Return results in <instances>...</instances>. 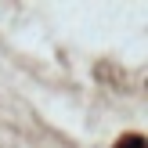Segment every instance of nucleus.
I'll list each match as a JSON object with an SVG mask.
<instances>
[{
    "instance_id": "obj_1",
    "label": "nucleus",
    "mask_w": 148,
    "mask_h": 148,
    "mask_svg": "<svg viewBox=\"0 0 148 148\" xmlns=\"http://www.w3.org/2000/svg\"><path fill=\"white\" fill-rule=\"evenodd\" d=\"M123 148H145V141H141V137H130V141L123 145Z\"/></svg>"
}]
</instances>
